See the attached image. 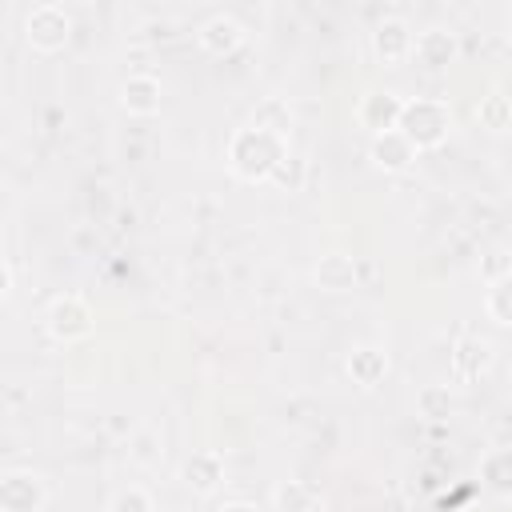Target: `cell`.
Returning <instances> with one entry per match:
<instances>
[{"label":"cell","mask_w":512,"mask_h":512,"mask_svg":"<svg viewBox=\"0 0 512 512\" xmlns=\"http://www.w3.org/2000/svg\"><path fill=\"white\" fill-rule=\"evenodd\" d=\"M288 124H292V116H288V108L280 104V100H264L256 112H252V128H264V132H272V136H288Z\"/></svg>","instance_id":"obj_16"},{"label":"cell","mask_w":512,"mask_h":512,"mask_svg":"<svg viewBox=\"0 0 512 512\" xmlns=\"http://www.w3.org/2000/svg\"><path fill=\"white\" fill-rule=\"evenodd\" d=\"M224 512H256V508H252V504H228Z\"/></svg>","instance_id":"obj_24"},{"label":"cell","mask_w":512,"mask_h":512,"mask_svg":"<svg viewBox=\"0 0 512 512\" xmlns=\"http://www.w3.org/2000/svg\"><path fill=\"white\" fill-rule=\"evenodd\" d=\"M372 48H376L384 60H400V56H408V52L416 48V40H412V32H408L400 20H384V24L372 32Z\"/></svg>","instance_id":"obj_8"},{"label":"cell","mask_w":512,"mask_h":512,"mask_svg":"<svg viewBox=\"0 0 512 512\" xmlns=\"http://www.w3.org/2000/svg\"><path fill=\"white\" fill-rule=\"evenodd\" d=\"M396 128L412 140L416 152L420 148H436L444 140V132H448V108L440 100H412V104H404Z\"/></svg>","instance_id":"obj_2"},{"label":"cell","mask_w":512,"mask_h":512,"mask_svg":"<svg viewBox=\"0 0 512 512\" xmlns=\"http://www.w3.org/2000/svg\"><path fill=\"white\" fill-rule=\"evenodd\" d=\"M316 280H320V288H328V292H344V288L356 284V264H352L348 256L332 252V256H324V260L316 264Z\"/></svg>","instance_id":"obj_11"},{"label":"cell","mask_w":512,"mask_h":512,"mask_svg":"<svg viewBox=\"0 0 512 512\" xmlns=\"http://www.w3.org/2000/svg\"><path fill=\"white\" fill-rule=\"evenodd\" d=\"M48 328L56 340H80L92 332V312L80 296H60L52 308H48Z\"/></svg>","instance_id":"obj_4"},{"label":"cell","mask_w":512,"mask_h":512,"mask_svg":"<svg viewBox=\"0 0 512 512\" xmlns=\"http://www.w3.org/2000/svg\"><path fill=\"white\" fill-rule=\"evenodd\" d=\"M120 100H124V108H128V112L148 116V112H156V108H160V84H156L152 76H128V80H124Z\"/></svg>","instance_id":"obj_9"},{"label":"cell","mask_w":512,"mask_h":512,"mask_svg":"<svg viewBox=\"0 0 512 512\" xmlns=\"http://www.w3.org/2000/svg\"><path fill=\"white\" fill-rule=\"evenodd\" d=\"M220 476H224V464H220V456H212V452L192 456L188 468H184V480H188V488H196V492H212V488L220 484Z\"/></svg>","instance_id":"obj_13"},{"label":"cell","mask_w":512,"mask_h":512,"mask_svg":"<svg viewBox=\"0 0 512 512\" xmlns=\"http://www.w3.org/2000/svg\"><path fill=\"white\" fill-rule=\"evenodd\" d=\"M412 156H416V148H412V140H408L400 128L372 136V160H376L380 168L400 172V168H408V164H412Z\"/></svg>","instance_id":"obj_7"},{"label":"cell","mask_w":512,"mask_h":512,"mask_svg":"<svg viewBox=\"0 0 512 512\" xmlns=\"http://www.w3.org/2000/svg\"><path fill=\"white\" fill-rule=\"evenodd\" d=\"M488 312L500 320V324H512V272L492 284V296H488Z\"/></svg>","instance_id":"obj_19"},{"label":"cell","mask_w":512,"mask_h":512,"mask_svg":"<svg viewBox=\"0 0 512 512\" xmlns=\"http://www.w3.org/2000/svg\"><path fill=\"white\" fill-rule=\"evenodd\" d=\"M452 364H456V372L464 376V380H472L484 364H488V348L480 344V340H464L460 348H456V356H452Z\"/></svg>","instance_id":"obj_18"},{"label":"cell","mask_w":512,"mask_h":512,"mask_svg":"<svg viewBox=\"0 0 512 512\" xmlns=\"http://www.w3.org/2000/svg\"><path fill=\"white\" fill-rule=\"evenodd\" d=\"M428 68H440V64H448L452 60V52H456V40L448 36V32H424V36H416V48H412Z\"/></svg>","instance_id":"obj_15"},{"label":"cell","mask_w":512,"mask_h":512,"mask_svg":"<svg viewBox=\"0 0 512 512\" xmlns=\"http://www.w3.org/2000/svg\"><path fill=\"white\" fill-rule=\"evenodd\" d=\"M272 180H276V184H288V188H296V184L304 180V160L284 152V160L272 168Z\"/></svg>","instance_id":"obj_21"},{"label":"cell","mask_w":512,"mask_h":512,"mask_svg":"<svg viewBox=\"0 0 512 512\" xmlns=\"http://www.w3.org/2000/svg\"><path fill=\"white\" fill-rule=\"evenodd\" d=\"M348 372H352V380H356L360 388H372V384L388 372V360H384V352H376V348H356V352L348 356Z\"/></svg>","instance_id":"obj_12"},{"label":"cell","mask_w":512,"mask_h":512,"mask_svg":"<svg viewBox=\"0 0 512 512\" xmlns=\"http://www.w3.org/2000/svg\"><path fill=\"white\" fill-rule=\"evenodd\" d=\"M240 24L232 20V16H212L204 28H200V44L208 48V52H216V56H224V52H232L236 44H240Z\"/></svg>","instance_id":"obj_10"},{"label":"cell","mask_w":512,"mask_h":512,"mask_svg":"<svg viewBox=\"0 0 512 512\" xmlns=\"http://www.w3.org/2000/svg\"><path fill=\"white\" fill-rule=\"evenodd\" d=\"M0 504L4 512H40L44 504V484L36 472H8L0 480Z\"/></svg>","instance_id":"obj_5"},{"label":"cell","mask_w":512,"mask_h":512,"mask_svg":"<svg viewBox=\"0 0 512 512\" xmlns=\"http://www.w3.org/2000/svg\"><path fill=\"white\" fill-rule=\"evenodd\" d=\"M476 116H480L488 128H504V124H508V100H504V96H488V100L476 108Z\"/></svg>","instance_id":"obj_20"},{"label":"cell","mask_w":512,"mask_h":512,"mask_svg":"<svg viewBox=\"0 0 512 512\" xmlns=\"http://www.w3.org/2000/svg\"><path fill=\"white\" fill-rule=\"evenodd\" d=\"M420 408H424L428 416H448L452 400H448V392H444V388H424V392H420Z\"/></svg>","instance_id":"obj_23"},{"label":"cell","mask_w":512,"mask_h":512,"mask_svg":"<svg viewBox=\"0 0 512 512\" xmlns=\"http://www.w3.org/2000/svg\"><path fill=\"white\" fill-rule=\"evenodd\" d=\"M24 32H28V44L40 48V52H56L64 48L68 32H72V20L60 4H36L24 20Z\"/></svg>","instance_id":"obj_3"},{"label":"cell","mask_w":512,"mask_h":512,"mask_svg":"<svg viewBox=\"0 0 512 512\" xmlns=\"http://www.w3.org/2000/svg\"><path fill=\"white\" fill-rule=\"evenodd\" d=\"M112 512H152V500H148L144 488H124V492L116 496Z\"/></svg>","instance_id":"obj_22"},{"label":"cell","mask_w":512,"mask_h":512,"mask_svg":"<svg viewBox=\"0 0 512 512\" xmlns=\"http://www.w3.org/2000/svg\"><path fill=\"white\" fill-rule=\"evenodd\" d=\"M284 160V140L264 132V128H240L236 140H232V168L244 176V180H264L272 176V168Z\"/></svg>","instance_id":"obj_1"},{"label":"cell","mask_w":512,"mask_h":512,"mask_svg":"<svg viewBox=\"0 0 512 512\" xmlns=\"http://www.w3.org/2000/svg\"><path fill=\"white\" fill-rule=\"evenodd\" d=\"M508 36H512V16H508Z\"/></svg>","instance_id":"obj_25"},{"label":"cell","mask_w":512,"mask_h":512,"mask_svg":"<svg viewBox=\"0 0 512 512\" xmlns=\"http://www.w3.org/2000/svg\"><path fill=\"white\" fill-rule=\"evenodd\" d=\"M480 476H484L496 492H512V452H508V448H504V452H492V456L484 460Z\"/></svg>","instance_id":"obj_17"},{"label":"cell","mask_w":512,"mask_h":512,"mask_svg":"<svg viewBox=\"0 0 512 512\" xmlns=\"http://www.w3.org/2000/svg\"><path fill=\"white\" fill-rule=\"evenodd\" d=\"M400 112H404V104L392 96V92H368L364 100H360V120L380 136V132H392L396 124H400Z\"/></svg>","instance_id":"obj_6"},{"label":"cell","mask_w":512,"mask_h":512,"mask_svg":"<svg viewBox=\"0 0 512 512\" xmlns=\"http://www.w3.org/2000/svg\"><path fill=\"white\" fill-rule=\"evenodd\" d=\"M276 512H316V488L304 484V480H284L276 492Z\"/></svg>","instance_id":"obj_14"}]
</instances>
